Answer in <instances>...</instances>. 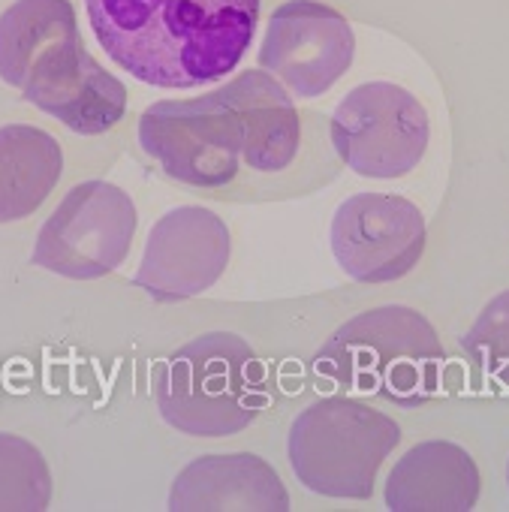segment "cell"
<instances>
[{
	"mask_svg": "<svg viewBox=\"0 0 509 512\" xmlns=\"http://www.w3.org/2000/svg\"><path fill=\"white\" fill-rule=\"evenodd\" d=\"M154 401L181 434L232 437L269 407V374L244 338L208 332L160 362Z\"/></svg>",
	"mask_w": 509,
	"mask_h": 512,
	"instance_id": "5",
	"label": "cell"
},
{
	"mask_svg": "<svg viewBox=\"0 0 509 512\" xmlns=\"http://www.w3.org/2000/svg\"><path fill=\"white\" fill-rule=\"evenodd\" d=\"M398 440L401 428L392 416L353 395H329L293 419L287 458L308 491L335 500H368Z\"/></svg>",
	"mask_w": 509,
	"mask_h": 512,
	"instance_id": "6",
	"label": "cell"
},
{
	"mask_svg": "<svg viewBox=\"0 0 509 512\" xmlns=\"http://www.w3.org/2000/svg\"><path fill=\"white\" fill-rule=\"evenodd\" d=\"M338 160L362 178L392 181L413 172L431 139L425 106L395 82L356 85L329 118Z\"/></svg>",
	"mask_w": 509,
	"mask_h": 512,
	"instance_id": "7",
	"label": "cell"
},
{
	"mask_svg": "<svg viewBox=\"0 0 509 512\" xmlns=\"http://www.w3.org/2000/svg\"><path fill=\"white\" fill-rule=\"evenodd\" d=\"M106 55L136 82L166 91L229 76L257 37L260 0H85Z\"/></svg>",
	"mask_w": 509,
	"mask_h": 512,
	"instance_id": "2",
	"label": "cell"
},
{
	"mask_svg": "<svg viewBox=\"0 0 509 512\" xmlns=\"http://www.w3.org/2000/svg\"><path fill=\"white\" fill-rule=\"evenodd\" d=\"M64 172L58 139L31 124L0 127V226L31 217Z\"/></svg>",
	"mask_w": 509,
	"mask_h": 512,
	"instance_id": "14",
	"label": "cell"
},
{
	"mask_svg": "<svg viewBox=\"0 0 509 512\" xmlns=\"http://www.w3.org/2000/svg\"><path fill=\"white\" fill-rule=\"evenodd\" d=\"M314 368L353 398L422 407L440 392L446 350L425 314L383 305L347 320L320 347Z\"/></svg>",
	"mask_w": 509,
	"mask_h": 512,
	"instance_id": "4",
	"label": "cell"
},
{
	"mask_svg": "<svg viewBox=\"0 0 509 512\" xmlns=\"http://www.w3.org/2000/svg\"><path fill=\"white\" fill-rule=\"evenodd\" d=\"M479 488V467L464 446L425 440L395 461L383 500L392 512H470Z\"/></svg>",
	"mask_w": 509,
	"mask_h": 512,
	"instance_id": "13",
	"label": "cell"
},
{
	"mask_svg": "<svg viewBox=\"0 0 509 512\" xmlns=\"http://www.w3.org/2000/svg\"><path fill=\"white\" fill-rule=\"evenodd\" d=\"M464 353L488 383L509 389V290L479 311L464 335Z\"/></svg>",
	"mask_w": 509,
	"mask_h": 512,
	"instance_id": "16",
	"label": "cell"
},
{
	"mask_svg": "<svg viewBox=\"0 0 509 512\" xmlns=\"http://www.w3.org/2000/svg\"><path fill=\"white\" fill-rule=\"evenodd\" d=\"M229 256V226L211 208L178 205L151 226L133 284L154 302H184L202 296L220 281Z\"/></svg>",
	"mask_w": 509,
	"mask_h": 512,
	"instance_id": "11",
	"label": "cell"
},
{
	"mask_svg": "<svg viewBox=\"0 0 509 512\" xmlns=\"http://www.w3.org/2000/svg\"><path fill=\"white\" fill-rule=\"evenodd\" d=\"M0 79L79 136H103L127 112V88L88 55L70 0H16L0 13Z\"/></svg>",
	"mask_w": 509,
	"mask_h": 512,
	"instance_id": "3",
	"label": "cell"
},
{
	"mask_svg": "<svg viewBox=\"0 0 509 512\" xmlns=\"http://www.w3.org/2000/svg\"><path fill=\"white\" fill-rule=\"evenodd\" d=\"M428 229L419 205L395 193H353L335 208L329 247L344 275L359 284H392L425 253Z\"/></svg>",
	"mask_w": 509,
	"mask_h": 512,
	"instance_id": "9",
	"label": "cell"
},
{
	"mask_svg": "<svg viewBox=\"0 0 509 512\" xmlns=\"http://www.w3.org/2000/svg\"><path fill=\"white\" fill-rule=\"evenodd\" d=\"M139 145L166 178L217 202L308 196L338 175L323 115L299 109L266 70L190 100L151 103Z\"/></svg>",
	"mask_w": 509,
	"mask_h": 512,
	"instance_id": "1",
	"label": "cell"
},
{
	"mask_svg": "<svg viewBox=\"0 0 509 512\" xmlns=\"http://www.w3.org/2000/svg\"><path fill=\"white\" fill-rule=\"evenodd\" d=\"M172 512H287L290 491L269 461L250 452L202 455L187 464L169 491Z\"/></svg>",
	"mask_w": 509,
	"mask_h": 512,
	"instance_id": "12",
	"label": "cell"
},
{
	"mask_svg": "<svg viewBox=\"0 0 509 512\" xmlns=\"http://www.w3.org/2000/svg\"><path fill=\"white\" fill-rule=\"evenodd\" d=\"M353 58V25L323 0H284L269 16L260 43V67L299 100L335 88Z\"/></svg>",
	"mask_w": 509,
	"mask_h": 512,
	"instance_id": "10",
	"label": "cell"
},
{
	"mask_svg": "<svg viewBox=\"0 0 509 512\" xmlns=\"http://www.w3.org/2000/svg\"><path fill=\"white\" fill-rule=\"evenodd\" d=\"M52 500V470L43 452L0 431V512H43Z\"/></svg>",
	"mask_w": 509,
	"mask_h": 512,
	"instance_id": "15",
	"label": "cell"
},
{
	"mask_svg": "<svg viewBox=\"0 0 509 512\" xmlns=\"http://www.w3.org/2000/svg\"><path fill=\"white\" fill-rule=\"evenodd\" d=\"M136 226V205L118 184L82 181L43 223L34 266L70 281L106 278L127 260Z\"/></svg>",
	"mask_w": 509,
	"mask_h": 512,
	"instance_id": "8",
	"label": "cell"
},
{
	"mask_svg": "<svg viewBox=\"0 0 509 512\" xmlns=\"http://www.w3.org/2000/svg\"><path fill=\"white\" fill-rule=\"evenodd\" d=\"M506 482H509V467H506Z\"/></svg>",
	"mask_w": 509,
	"mask_h": 512,
	"instance_id": "17",
	"label": "cell"
}]
</instances>
